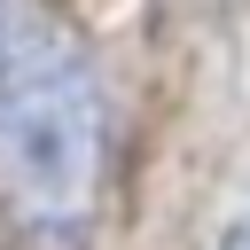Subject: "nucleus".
Here are the masks:
<instances>
[{"label":"nucleus","mask_w":250,"mask_h":250,"mask_svg":"<svg viewBox=\"0 0 250 250\" xmlns=\"http://www.w3.org/2000/svg\"><path fill=\"white\" fill-rule=\"evenodd\" d=\"M102 172L109 94L86 39L39 0H0V188L31 227H78Z\"/></svg>","instance_id":"nucleus-1"},{"label":"nucleus","mask_w":250,"mask_h":250,"mask_svg":"<svg viewBox=\"0 0 250 250\" xmlns=\"http://www.w3.org/2000/svg\"><path fill=\"white\" fill-rule=\"evenodd\" d=\"M219 250H250V211H242V219L227 227V242H219Z\"/></svg>","instance_id":"nucleus-2"},{"label":"nucleus","mask_w":250,"mask_h":250,"mask_svg":"<svg viewBox=\"0 0 250 250\" xmlns=\"http://www.w3.org/2000/svg\"><path fill=\"white\" fill-rule=\"evenodd\" d=\"M211 8H234V0H211Z\"/></svg>","instance_id":"nucleus-3"}]
</instances>
